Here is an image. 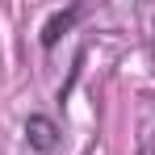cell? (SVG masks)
I'll list each match as a JSON object with an SVG mask.
<instances>
[{
  "instance_id": "obj_3",
  "label": "cell",
  "mask_w": 155,
  "mask_h": 155,
  "mask_svg": "<svg viewBox=\"0 0 155 155\" xmlns=\"http://www.w3.org/2000/svg\"><path fill=\"white\" fill-rule=\"evenodd\" d=\"M138 155H155V134L147 138V143H143V151H138Z\"/></svg>"
},
{
  "instance_id": "obj_1",
  "label": "cell",
  "mask_w": 155,
  "mask_h": 155,
  "mask_svg": "<svg viewBox=\"0 0 155 155\" xmlns=\"http://www.w3.org/2000/svg\"><path fill=\"white\" fill-rule=\"evenodd\" d=\"M25 147L34 155H51L54 147H59V126H54V117H46V113L25 117Z\"/></svg>"
},
{
  "instance_id": "obj_2",
  "label": "cell",
  "mask_w": 155,
  "mask_h": 155,
  "mask_svg": "<svg viewBox=\"0 0 155 155\" xmlns=\"http://www.w3.org/2000/svg\"><path fill=\"white\" fill-rule=\"evenodd\" d=\"M80 17H84V4H71V8L51 13V17H46V25H42V38H38V42H42V51H54V46H59V38L76 25Z\"/></svg>"
}]
</instances>
